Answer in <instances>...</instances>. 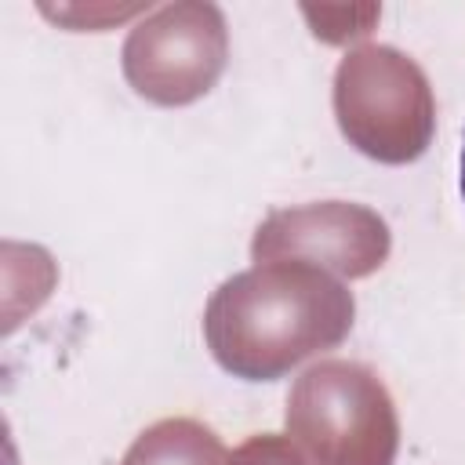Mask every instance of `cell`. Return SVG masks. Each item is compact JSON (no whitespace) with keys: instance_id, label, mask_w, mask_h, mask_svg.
Segmentation results:
<instances>
[{"instance_id":"3957f363","label":"cell","mask_w":465,"mask_h":465,"mask_svg":"<svg viewBox=\"0 0 465 465\" xmlns=\"http://www.w3.org/2000/svg\"><path fill=\"white\" fill-rule=\"evenodd\" d=\"M334 116L360 153L385 163H407L425 153L436 105L418 62L396 47L363 44L338 62Z\"/></svg>"},{"instance_id":"52a82bcc","label":"cell","mask_w":465,"mask_h":465,"mask_svg":"<svg viewBox=\"0 0 465 465\" xmlns=\"http://www.w3.org/2000/svg\"><path fill=\"white\" fill-rule=\"evenodd\" d=\"M225 465H309L302 450L283 436H251L236 447V454Z\"/></svg>"},{"instance_id":"6da1fadb","label":"cell","mask_w":465,"mask_h":465,"mask_svg":"<svg viewBox=\"0 0 465 465\" xmlns=\"http://www.w3.org/2000/svg\"><path fill=\"white\" fill-rule=\"evenodd\" d=\"M356 302L309 262H265L225 280L203 312L211 356L236 378L272 381L334 349L352 331Z\"/></svg>"},{"instance_id":"8992f818","label":"cell","mask_w":465,"mask_h":465,"mask_svg":"<svg viewBox=\"0 0 465 465\" xmlns=\"http://www.w3.org/2000/svg\"><path fill=\"white\" fill-rule=\"evenodd\" d=\"M120 465H225V447L196 418H163L127 447Z\"/></svg>"},{"instance_id":"277c9868","label":"cell","mask_w":465,"mask_h":465,"mask_svg":"<svg viewBox=\"0 0 465 465\" xmlns=\"http://www.w3.org/2000/svg\"><path fill=\"white\" fill-rule=\"evenodd\" d=\"M225 58V15L203 0H178L131 25L124 44V76L156 105H185L218 84Z\"/></svg>"},{"instance_id":"7a4b0ae2","label":"cell","mask_w":465,"mask_h":465,"mask_svg":"<svg viewBox=\"0 0 465 465\" xmlns=\"http://www.w3.org/2000/svg\"><path fill=\"white\" fill-rule=\"evenodd\" d=\"M287 432L312 465H392L400 421L381 378L352 360L309 367L287 396Z\"/></svg>"},{"instance_id":"5b68a950","label":"cell","mask_w":465,"mask_h":465,"mask_svg":"<svg viewBox=\"0 0 465 465\" xmlns=\"http://www.w3.org/2000/svg\"><path fill=\"white\" fill-rule=\"evenodd\" d=\"M258 265L265 262H309L338 276H371L389 258V225L360 203H305L272 211L251 243Z\"/></svg>"},{"instance_id":"ba28073f","label":"cell","mask_w":465,"mask_h":465,"mask_svg":"<svg viewBox=\"0 0 465 465\" xmlns=\"http://www.w3.org/2000/svg\"><path fill=\"white\" fill-rule=\"evenodd\" d=\"M461 200H465V142H461Z\"/></svg>"}]
</instances>
